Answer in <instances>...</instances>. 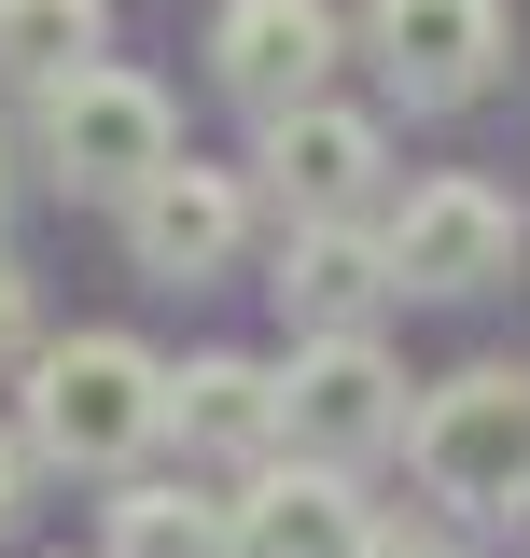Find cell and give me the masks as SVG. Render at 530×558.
<instances>
[{"instance_id":"9c48e42d","label":"cell","mask_w":530,"mask_h":558,"mask_svg":"<svg viewBox=\"0 0 530 558\" xmlns=\"http://www.w3.org/2000/svg\"><path fill=\"white\" fill-rule=\"evenodd\" d=\"M238 558H377V502L349 461L322 447H279L238 475Z\"/></svg>"},{"instance_id":"2e32d148","label":"cell","mask_w":530,"mask_h":558,"mask_svg":"<svg viewBox=\"0 0 530 558\" xmlns=\"http://www.w3.org/2000/svg\"><path fill=\"white\" fill-rule=\"evenodd\" d=\"M57 475V461H43V447H28V418H0V531H14V517H28V488Z\"/></svg>"},{"instance_id":"5bb4252c","label":"cell","mask_w":530,"mask_h":558,"mask_svg":"<svg viewBox=\"0 0 530 558\" xmlns=\"http://www.w3.org/2000/svg\"><path fill=\"white\" fill-rule=\"evenodd\" d=\"M112 0H0V84H57V70L98 57Z\"/></svg>"},{"instance_id":"4fadbf2b","label":"cell","mask_w":530,"mask_h":558,"mask_svg":"<svg viewBox=\"0 0 530 558\" xmlns=\"http://www.w3.org/2000/svg\"><path fill=\"white\" fill-rule=\"evenodd\" d=\"M98 558H238V502H209V488H182V475H112Z\"/></svg>"},{"instance_id":"277c9868","label":"cell","mask_w":530,"mask_h":558,"mask_svg":"<svg viewBox=\"0 0 530 558\" xmlns=\"http://www.w3.org/2000/svg\"><path fill=\"white\" fill-rule=\"evenodd\" d=\"M279 391H293V447H322V461H392L405 433H419V405H405V363L377 349V322H349V336H293V363H279Z\"/></svg>"},{"instance_id":"ba28073f","label":"cell","mask_w":530,"mask_h":558,"mask_svg":"<svg viewBox=\"0 0 530 558\" xmlns=\"http://www.w3.org/2000/svg\"><path fill=\"white\" fill-rule=\"evenodd\" d=\"M363 57L405 112H461L503 70V0H363Z\"/></svg>"},{"instance_id":"7a4b0ae2","label":"cell","mask_w":530,"mask_h":558,"mask_svg":"<svg viewBox=\"0 0 530 558\" xmlns=\"http://www.w3.org/2000/svg\"><path fill=\"white\" fill-rule=\"evenodd\" d=\"M28 98H43L28 154H43V182H70V196H112V209H127L140 182L182 154V112H168V84H154V70L84 57V70H57V84H28Z\"/></svg>"},{"instance_id":"8992f818","label":"cell","mask_w":530,"mask_h":558,"mask_svg":"<svg viewBox=\"0 0 530 558\" xmlns=\"http://www.w3.org/2000/svg\"><path fill=\"white\" fill-rule=\"evenodd\" d=\"M265 196H279V223H322V209H377L392 196V126L377 112H349V98H293V112H265Z\"/></svg>"},{"instance_id":"ac0fdd59","label":"cell","mask_w":530,"mask_h":558,"mask_svg":"<svg viewBox=\"0 0 530 558\" xmlns=\"http://www.w3.org/2000/svg\"><path fill=\"white\" fill-rule=\"evenodd\" d=\"M0 209H14V140H0Z\"/></svg>"},{"instance_id":"9a60e30c","label":"cell","mask_w":530,"mask_h":558,"mask_svg":"<svg viewBox=\"0 0 530 558\" xmlns=\"http://www.w3.org/2000/svg\"><path fill=\"white\" fill-rule=\"evenodd\" d=\"M28 349H43V293H28L14 252H0V377H28Z\"/></svg>"},{"instance_id":"6da1fadb","label":"cell","mask_w":530,"mask_h":558,"mask_svg":"<svg viewBox=\"0 0 530 558\" xmlns=\"http://www.w3.org/2000/svg\"><path fill=\"white\" fill-rule=\"evenodd\" d=\"M14 418L57 475H140V447H168V363L140 336H43Z\"/></svg>"},{"instance_id":"52a82bcc","label":"cell","mask_w":530,"mask_h":558,"mask_svg":"<svg viewBox=\"0 0 530 558\" xmlns=\"http://www.w3.org/2000/svg\"><path fill=\"white\" fill-rule=\"evenodd\" d=\"M377 223H392L405 293H489V279H517V238H530L517 196H503V182H461V168H447V182H405Z\"/></svg>"},{"instance_id":"30bf717a","label":"cell","mask_w":530,"mask_h":558,"mask_svg":"<svg viewBox=\"0 0 530 558\" xmlns=\"http://www.w3.org/2000/svg\"><path fill=\"white\" fill-rule=\"evenodd\" d=\"M265 293H279V322H293V336H349V322H377V307L405 293L392 223H377V209H322V223H279V266H265Z\"/></svg>"},{"instance_id":"7c38bea8","label":"cell","mask_w":530,"mask_h":558,"mask_svg":"<svg viewBox=\"0 0 530 558\" xmlns=\"http://www.w3.org/2000/svg\"><path fill=\"white\" fill-rule=\"evenodd\" d=\"M168 447H196V461H279L293 447V391H279V363L252 349H196L182 377H168Z\"/></svg>"},{"instance_id":"3957f363","label":"cell","mask_w":530,"mask_h":558,"mask_svg":"<svg viewBox=\"0 0 530 558\" xmlns=\"http://www.w3.org/2000/svg\"><path fill=\"white\" fill-rule=\"evenodd\" d=\"M405 461H419V488H433L447 517L530 502V363H461V377H433Z\"/></svg>"},{"instance_id":"8fae6325","label":"cell","mask_w":530,"mask_h":558,"mask_svg":"<svg viewBox=\"0 0 530 558\" xmlns=\"http://www.w3.org/2000/svg\"><path fill=\"white\" fill-rule=\"evenodd\" d=\"M238 252H252V182H238V168L168 154V168L127 196V266L140 279H182V293H196V279H224Z\"/></svg>"},{"instance_id":"5b68a950","label":"cell","mask_w":530,"mask_h":558,"mask_svg":"<svg viewBox=\"0 0 530 558\" xmlns=\"http://www.w3.org/2000/svg\"><path fill=\"white\" fill-rule=\"evenodd\" d=\"M196 57H209V84L265 126V112H293V98H322V84H335L349 14H335V0H224Z\"/></svg>"},{"instance_id":"e0dca14e","label":"cell","mask_w":530,"mask_h":558,"mask_svg":"<svg viewBox=\"0 0 530 558\" xmlns=\"http://www.w3.org/2000/svg\"><path fill=\"white\" fill-rule=\"evenodd\" d=\"M377 558H461V545H433V531H392V517H377Z\"/></svg>"}]
</instances>
